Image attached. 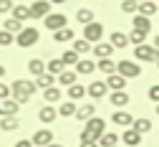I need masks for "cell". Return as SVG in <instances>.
I'll use <instances>...</instances> for the list:
<instances>
[{
    "instance_id": "6da1fadb",
    "label": "cell",
    "mask_w": 159,
    "mask_h": 147,
    "mask_svg": "<svg viewBox=\"0 0 159 147\" xmlns=\"http://www.w3.org/2000/svg\"><path fill=\"white\" fill-rule=\"evenodd\" d=\"M35 81H30V79H15L13 81V86H10V99H15L18 104H25L33 94H35Z\"/></svg>"
},
{
    "instance_id": "7a4b0ae2",
    "label": "cell",
    "mask_w": 159,
    "mask_h": 147,
    "mask_svg": "<svg viewBox=\"0 0 159 147\" xmlns=\"http://www.w3.org/2000/svg\"><path fill=\"white\" fill-rule=\"evenodd\" d=\"M104 132H106V122L98 119V117H91V119L86 122L84 132H81V142H96Z\"/></svg>"
},
{
    "instance_id": "3957f363",
    "label": "cell",
    "mask_w": 159,
    "mask_h": 147,
    "mask_svg": "<svg viewBox=\"0 0 159 147\" xmlns=\"http://www.w3.org/2000/svg\"><path fill=\"white\" fill-rule=\"evenodd\" d=\"M38 38H41V31H38V28H23L20 33L15 36V43L20 48H30V46L38 43Z\"/></svg>"
},
{
    "instance_id": "277c9868",
    "label": "cell",
    "mask_w": 159,
    "mask_h": 147,
    "mask_svg": "<svg viewBox=\"0 0 159 147\" xmlns=\"http://www.w3.org/2000/svg\"><path fill=\"white\" fill-rule=\"evenodd\" d=\"M116 74H121L124 79H136L142 74V66H139L136 61H131V58H121L116 64Z\"/></svg>"
},
{
    "instance_id": "5b68a950",
    "label": "cell",
    "mask_w": 159,
    "mask_h": 147,
    "mask_svg": "<svg viewBox=\"0 0 159 147\" xmlns=\"http://www.w3.org/2000/svg\"><path fill=\"white\" fill-rule=\"evenodd\" d=\"M43 23H46L48 31L56 33V31H61V28H68V26H66V23H68V18H66L63 13H51V15L43 18Z\"/></svg>"
},
{
    "instance_id": "8992f818",
    "label": "cell",
    "mask_w": 159,
    "mask_h": 147,
    "mask_svg": "<svg viewBox=\"0 0 159 147\" xmlns=\"http://www.w3.org/2000/svg\"><path fill=\"white\" fill-rule=\"evenodd\" d=\"M134 58H139V61H159V51H157L154 46L142 43V46L134 48Z\"/></svg>"
},
{
    "instance_id": "52a82bcc",
    "label": "cell",
    "mask_w": 159,
    "mask_h": 147,
    "mask_svg": "<svg viewBox=\"0 0 159 147\" xmlns=\"http://www.w3.org/2000/svg\"><path fill=\"white\" fill-rule=\"evenodd\" d=\"M101 36H104V26L101 23H89V26H84V38L89 41V43H98L101 41Z\"/></svg>"
},
{
    "instance_id": "ba28073f",
    "label": "cell",
    "mask_w": 159,
    "mask_h": 147,
    "mask_svg": "<svg viewBox=\"0 0 159 147\" xmlns=\"http://www.w3.org/2000/svg\"><path fill=\"white\" fill-rule=\"evenodd\" d=\"M106 91H109V86H106V81H91L89 86H86V94L91 96V99H104L106 96Z\"/></svg>"
},
{
    "instance_id": "9c48e42d",
    "label": "cell",
    "mask_w": 159,
    "mask_h": 147,
    "mask_svg": "<svg viewBox=\"0 0 159 147\" xmlns=\"http://www.w3.org/2000/svg\"><path fill=\"white\" fill-rule=\"evenodd\" d=\"M51 15V0H35L30 5V18H46Z\"/></svg>"
},
{
    "instance_id": "30bf717a",
    "label": "cell",
    "mask_w": 159,
    "mask_h": 147,
    "mask_svg": "<svg viewBox=\"0 0 159 147\" xmlns=\"http://www.w3.org/2000/svg\"><path fill=\"white\" fill-rule=\"evenodd\" d=\"M111 122L114 124H119V127H131V124H134V117L129 114V112H124V109H116L114 114H111Z\"/></svg>"
},
{
    "instance_id": "8fae6325",
    "label": "cell",
    "mask_w": 159,
    "mask_h": 147,
    "mask_svg": "<svg viewBox=\"0 0 159 147\" xmlns=\"http://www.w3.org/2000/svg\"><path fill=\"white\" fill-rule=\"evenodd\" d=\"M30 142L38 145V147H46V145L53 142V132H51V130H38V132L30 137Z\"/></svg>"
},
{
    "instance_id": "7c38bea8",
    "label": "cell",
    "mask_w": 159,
    "mask_h": 147,
    "mask_svg": "<svg viewBox=\"0 0 159 147\" xmlns=\"http://www.w3.org/2000/svg\"><path fill=\"white\" fill-rule=\"evenodd\" d=\"M106 86H109L111 91H124L126 79H124L121 74H111V76H106Z\"/></svg>"
},
{
    "instance_id": "4fadbf2b",
    "label": "cell",
    "mask_w": 159,
    "mask_h": 147,
    "mask_svg": "<svg viewBox=\"0 0 159 147\" xmlns=\"http://www.w3.org/2000/svg\"><path fill=\"white\" fill-rule=\"evenodd\" d=\"M131 26H134V31H142V33H149V31H152V20H149L147 15H139V13H136V15L131 18Z\"/></svg>"
},
{
    "instance_id": "5bb4252c",
    "label": "cell",
    "mask_w": 159,
    "mask_h": 147,
    "mask_svg": "<svg viewBox=\"0 0 159 147\" xmlns=\"http://www.w3.org/2000/svg\"><path fill=\"white\" fill-rule=\"evenodd\" d=\"M56 117H58V109L53 107V104H46V107H41V112H38V119H41L43 124H51Z\"/></svg>"
},
{
    "instance_id": "9a60e30c",
    "label": "cell",
    "mask_w": 159,
    "mask_h": 147,
    "mask_svg": "<svg viewBox=\"0 0 159 147\" xmlns=\"http://www.w3.org/2000/svg\"><path fill=\"white\" fill-rule=\"evenodd\" d=\"M121 142L126 145V147H139L142 145V135H139L134 127H129L126 132H124V137H121Z\"/></svg>"
},
{
    "instance_id": "2e32d148",
    "label": "cell",
    "mask_w": 159,
    "mask_h": 147,
    "mask_svg": "<svg viewBox=\"0 0 159 147\" xmlns=\"http://www.w3.org/2000/svg\"><path fill=\"white\" fill-rule=\"evenodd\" d=\"M111 53H114V46L109 43V41H106V43H104V41H98V43L93 46V56L96 58H111Z\"/></svg>"
},
{
    "instance_id": "e0dca14e",
    "label": "cell",
    "mask_w": 159,
    "mask_h": 147,
    "mask_svg": "<svg viewBox=\"0 0 159 147\" xmlns=\"http://www.w3.org/2000/svg\"><path fill=\"white\" fill-rule=\"evenodd\" d=\"M109 43H111L114 48H126V46H129V36L121 33V31H114V33L109 36Z\"/></svg>"
},
{
    "instance_id": "ac0fdd59",
    "label": "cell",
    "mask_w": 159,
    "mask_h": 147,
    "mask_svg": "<svg viewBox=\"0 0 159 147\" xmlns=\"http://www.w3.org/2000/svg\"><path fill=\"white\" fill-rule=\"evenodd\" d=\"M91 117H96V107H93V104H84V107L76 109V119L78 122H89Z\"/></svg>"
},
{
    "instance_id": "d6986e66",
    "label": "cell",
    "mask_w": 159,
    "mask_h": 147,
    "mask_svg": "<svg viewBox=\"0 0 159 147\" xmlns=\"http://www.w3.org/2000/svg\"><path fill=\"white\" fill-rule=\"evenodd\" d=\"M109 101L114 104L116 109H124L126 104H129V94H126V91H111V96H109Z\"/></svg>"
},
{
    "instance_id": "ffe728a7",
    "label": "cell",
    "mask_w": 159,
    "mask_h": 147,
    "mask_svg": "<svg viewBox=\"0 0 159 147\" xmlns=\"http://www.w3.org/2000/svg\"><path fill=\"white\" fill-rule=\"evenodd\" d=\"M93 71H96V64H93L91 58H81V61L76 64V74H81V76H89V74H93Z\"/></svg>"
},
{
    "instance_id": "44dd1931",
    "label": "cell",
    "mask_w": 159,
    "mask_h": 147,
    "mask_svg": "<svg viewBox=\"0 0 159 147\" xmlns=\"http://www.w3.org/2000/svg\"><path fill=\"white\" fill-rule=\"evenodd\" d=\"M15 20H20V23H25V20L30 18V5H13V15Z\"/></svg>"
},
{
    "instance_id": "7402d4cb",
    "label": "cell",
    "mask_w": 159,
    "mask_h": 147,
    "mask_svg": "<svg viewBox=\"0 0 159 147\" xmlns=\"http://www.w3.org/2000/svg\"><path fill=\"white\" fill-rule=\"evenodd\" d=\"M18 127H20V119L18 117H3L0 119V130L3 132H15Z\"/></svg>"
},
{
    "instance_id": "603a6c76",
    "label": "cell",
    "mask_w": 159,
    "mask_h": 147,
    "mask_svg": "<svg viewBox=\"0 0 159 147\" xmlns=\"http://www.w3.org/2000/svg\"><path fill=\"white\" fill-rule=\"evenodd\" d=\"M46 71L53 74V76H61V74L66 71V66H63V61H61V58H51L48 64H46Z\"/></svg>"
},
{
    "instance_id": "cb8c5ba5",
    "label": "cell",
    "mask_w": 159,
    "mask_h": 147,
    "mask_svg": "<svg viewBox=\"0 0 159 147\" xmlns=\"http://www.w3.org/2000/svg\"><path fill=\"white\" fill-rule=\"evenodd\" d=\"M96 69L101 71V74H106V76L116 74V64H114L111 58H98V64H96Z\"/></svg>"
},
{
    "instance_id": "d4e9b609",
    "label": "cell",
    "mask_w": 159,
    "mask_h": 147,
    "mask_svg": "<svg viewBox=\"0 0 159 147\" xmlns=\"http://www.w3.org/2000/svg\"><path fill=\"white\" fill-rule=\"evenodd\" d=\"M0 109H3V117H15V114H18V109H20V104H18L15 99H5Z\"/></svg>"
},
{
    "instance_id": "484cf974",
    "label": "cell",
    "mask_w": 159,
    "mask_h": 147,
    "mask_svg": "<svg viewBox=\"0 0 159 147\" xmlns=\"http://www.w3.org/2000/svg\"><path fill=\"white\" fill-rule=\"evenodd\" d=\"M159 8H157V3H154V0H144V3H139V15H147V18H152L154 13H157Z\"/></svg>"
},
{
    "instance_id": "4316f807",
    "label": "cell",
    "mask_w": 159,
    "mask_h": 147,
    "mask_svg": "<svg viewBox=\"0 0 159 147\" xmlns=\"http://www.w3.org/2000/svg\"><path fill=\"white\" fill-rule=\"evenodd\" d=\"M28 71H30V74L38 79L41 74H46V64H43L41 58H30V61H28Z\"/></svg>"
},
{
    "instance_id": "83f0119b",
    "label": "cell",
    "mask_w": 159,
    "mask_h": 147,
    "mask_svg": "<svg viewBox=\"0 0 159 147\" xmlns=\"http://www.w3.org/2000/svg\"><path fill=\"white\" fill-rule=\"evenodd\" d=\"M3 31H8V33H13V36H18V33L23 31V23H20V20H15V18H5Z\"/></svg>"
},
{
    "instance_id": "f1b7e54d",
    "label": "cell",
    "mask_w": 159,
    "mask_h": 147,
    "mask_svg": "<svg viewBox=\"0 0 159 147\" xmlns=\"http://www.w3.org/2000/svg\"><path fill=\"white\" fill-rule=\"evenodd\" d=\"M53 81H56V76L46 71V74H41V76H38V79H35V86H38V89H43V91H46L48 86H53Z\"/></svg>"
},
{
    "instance_id": "f546056e",
    "label": "cell",
    "mask_w": 159,
    "mask_h": 147,
    "mask_svg": "<svg viewBox=\"0 0 159 147\" xmlns=\"http://www.w3.org/2000/svg\"><path fill=\"white\" fill-rule=\"evenodd\" d=\"M119 142V135L116 132H104L101 137H98V147H114Z\"/></svg>"
},
{
    "instance_id": "4dcf8cb0",
    "label": "cell",
    "mask_w": 159,
    "mask_h": 147,
    "mask_svg": "<svg viewBox=\"0 0 159 147\" xmlns=\"http://www.w3.org/2000/svg\"><path fill=\"white\" fill-rule=\"evenodd\" d=\"M53 38L58 41V43H66V41H73L76 38V33H73V28H61V31L53 33Z\"/></svg>"
},
{
    "instance_id": "1f68e13d",
    "label": "cell",
    "mask_w": 159,
    "mask_h": 147,
    "mask_svg": "<svg viewBox=\"0 0 159 147\" xmlns=\"http://www.w3.org/2000/svg\"><path fill=\"white\" fill-rule=\"evenodd\" d=\"M76 79H78V74L76 71H63L61 76H58V84H61V86H73V84H76Z\"/></svg>"
},
{
    "instance_id": "d6a6232c",
    "label": "cell",
    "mask_w": 159,
    "mask_h": 147,
    "mask_svg": "<svg viewBox=\"0 0 159 147\" xmlns=\"http://www.w3.org/2000/svg\"><path fill=\"white\" fill-rule=\"evenodd\" d=\"M76 104L73 101H63L61 107H58V117H76Z\"/></svg>"
},
{
    "instance_id": "836d02e7",
    "label": "cell",
    "mask_w": 159,
    "mask_h": 147,
    "mask_svg": "<svg viewBox=\"0 0 159 147\" xmlns=\"http://www.w3.org/2000/svg\"><path fill=\"white\" fill-rule=\"evenodd\" d=\"M61 61H63V66H76L78 61H81V56H78L73 48L71 51H63V56H61Z\"/></svg>"
},
{
    "instance_id": "e575fe53",
    "label": "cell",
    "mask_w": 159,
    "mask_h": 147,
    "mask_svg": "<svg viewBox=\"0 0 159 147\" xmlns=\"http://www.w3.org/2000/svg\"><path fill=\"white\" fill-rule=\"evenodd\" d=\"M73 51H76L78 56H84V53L91 51V43H89L86 38H76V41H73Z\"/></svg>"
},
{
    "instance_id": "d590c367",
    "label": "cell",
    "mask_w": 159,
    "mask_h": 147,
    "mask_svg": "<svg viewBox=\"0 0 159 147\" xmlns=\"http://www.w3.org/2000/svg\"><path fill=\"white\" fill-rule=\"evenodd\" d=\"M43 99H46L48 104H56L58 99H61V89H58V86H48V89L43 91Z\"/></svg>"
},
{
    "instance_id": "8d00e7d4",
    "label": "cell",
    "mask_w": 159,
    "mask_h": 147,
    "mask_svg": "<svg viewBox=\"0 0 159 147\" xmlns=\"http://www.w3.org/2000/svg\"><path fill=\"white\" fill-rule=\"evenodd\" d=\"M76 20H78V23H84V26L93 23V10H89V8H81V10L76 13Z\"/></svg>"
},
{
    "instance_id": "74e56055",
    "label": "cell",
    "mask_w": 159,
    "mask_h": 147,
    "mask_svg": "<svg viewBox=\"0 0 159 147\" xmlns=\"http://www.w3.org/2000/svg\"><path fill=\"white\" fill-rule=\"evenodd\" d=\"M86 96V86H81V84H73V86H68V99H84Z\"/></svg>"
},
{
    "instance_id": "f35d334b",
    "label": "cell",
    "mask_w": 159,
    "mask_h": 147,
    "mask_svg": "<svg viewBox=\"0 0 159 147\" xmlns=\"http://www.w3.org/2000/svg\"><path fill=\"white\" fill-rule=\"evenodd\" d=\"M131 127H134V130H136V132H139V135H147V132H149V130H152V122H149V119H144V117H142V119H134V124H131Z\"/></svg>"
},
{
    "instance_id": "ab89813d",
    "label": "cell",
    "mask_w": 159,
    "mask_h": 147,
    "mask_svg": "<svg viewBox=\"0 0 159 147\" xmlns=\"http://www.w3.org/2000/svg\"><path fill=\"white\" fill-rule=\"evenodd\" d=\"M144 41H147V33H142V31H131V33H129V43H134V48L142 46Z\"/></svg>"
},
{
    "instance_id": "60d3db41",
    "label": "cell",
    "mask_w": 159,
    "mask_h": 147,
    "mask_svg": "<svg viewBox=\"0 0 159 147\" xmlns=\"http://www.w3.org/2000/svg\"><path fill=\"white\" fill-rule=\"evenodd\" d=\"M121 10H124V13H134V15H136L139 3H136V0H121Z\"/></svg>"
},
{
    "instance_id": "b9f144b4",
    "label": "cell",
    "mask_w": 159,
    "mask_h": 147,
    "mask_svg": "<svg viewBox=\"0 0 159 147\" xmlns=\"http://www.w3.org/2000/svg\"><path fill=\"white\" fill-rule=\"evenodd\" d=\"M13 33H8V31H0V46H10L13 43Z\"/></svg>"
},
{
    "instance_id": "7bdbcfd3",
    "label": "cell",
    "mask_w": 159,
    "mask_h": 147,
    "mask_svg": "<svg viewBox=\"0 0 159 147\" xmlns=\"http://www.w3.org/2000/svg\"><path fill=\"white\" fill-rule=\"evenodd\" d=\"M13 13V0H0V15Z\"/></svg>"
},
{
    "instance_id": "ee69618b",
    "label": "cell",
    "mask_w": 159,
    "mask_h": 147,
    "mask_svg": "<svg viewBox=\"0 0 159 147\" xmlns=\"http://www.w3.org/2000/svg\"><path fill=\"white\" fill-rule=\"evenodd\" d=\"M0 99H3V101L10 99V86H8L5 81H0Z\"/></svg>"
},
{
    "instance_id": "f6af8a7d",
    "label": "cell",
    "mask_w": 159,
    "mask_h": 147,
    "mask_svg": "<svg viewBox=\"0 0 159 147\" xmlns=\"http://www.w3.org/2000/svg\"><path fill=\"white\" fill-rule=\"evenodd\" d=\"M149 99H152V101H157V104H159V84H154V86H152V89H149Z\"/></svg>"
},
{
    "instance_id": "bcb514c9",
    "label": "cell",
    "mask_w": 159,
    "mask_h": 147,
    "mask_svg": "<svg viewBox=\"0 0 159 147\" xmlns=\"http://www.w3.org/2000/svg\"><path fill=\"white\" fill-rule=\"evenodd\" d=\"M15 147H33V142H30V140H18Z\"/></svg>"
},
{
    "instance_id": "7dc6e473",
    "label": "cell",
    "mask_w": 159,
    "mask_h": 147,
    "mask_svg": "<svg viewBox=\"0 0 159 147\" xmlns=\"http://www.w3.org/2000/svg\"><path fill=\"white\" fill-rule=\"evenodd\" d=\"M81 147H96V142H81Z\"/></svg>"
},
{
    "instance_id": "c3c4849f",
    "label": "cell",
    "mask_w": 159,
    "mask_h": 147,
    "mask_svg": "<svg viewBox=\"0 0 159 147\" xmlns=\"http://www.w3.org/2000/svg\"><path fill=\"white\" fill-rule=\"evenodd\" d=\"M152 46H154V48H157V51H159V36H157V38H154V43H152Z\"/></svg>"
},
{
    "instance_id": "681fc988",
    "label": "cell",
    "mask_w": 159,
    "mask_h": 147,
    "mask_svg": "<svg viewBox=\"0 0 159 147\" xmlns=\"http://www.w3.org/2000/svg\"><path fill=\"white\" fill-rule=\"evenodd\" d=\"M3 76H5V66H3V64H0V79H3Z\"/></svg>"
},
{
    "instance_id": "f907efd6",
    "label": "cell",
    "mask_w": 159,
    "mask_h": 147,
    "mask_svg": "<svg viewBox=\"0 0 159 147\" xmlns=\"http://www.w3.org/2000/svg\"><path fill=\"white\" fill-rule=\"evenodd\" d=\"M46 147H63V145H58V142H51V145H46Z\"/></svg>"
},
{
    "instance_id": "816d5d0a",
    "label": "cell",
    "mask_w": 159,
    "mask_h": 147,
    "mask_svg": "<svg viewBox=\"0 0 159 147\" xmlns=\"http://www.w3.org/2000/svg\"><path fill=\"white\" fill-rule=\"evenodd\" d=\"M51 3H58V5H61V3H66V0H51Z\"/></svg>"
},
{
    "instance_id": "f5cc1de1",
    "label": "cell",
    "mask_w": 159,
    "mask_h": 147,
    "mask_svg": "<svg viewBox=\"0 0 159 147\" xmlns=\"http://www.w3.org/2000/svg\"><path fill=\"white\" fill-rule=\"evenodd\" d=\"M157 114H159V104H157Z\"/></svg>"
},
{
    "instance_id": "db71d44e",
    "label": "cell",
    "mask_w": 159,
    "mask_h": 147,
    "mask_svg": "<svg viewBox=\"0 0 159 147\" xmlns=\"http://www.w3.org/2000/svg\"><path fill=\"white\" fill-rule=\"evenodd\" d=\"M136 3H144V0H136Z\"/></svg>"
},
{
    "instance_id": "11a10c76",
    "label": "cell",
    "mask_w": 159,
    "mask_h": 147,
    "mask_svg": "<svg viewBox=\"0 0 159 147\" xmlns=\"http://www.w3.org/2000/svg\"><path fill=\"white\" fill-rule=\"evenodd\" d=\"M0 117H3V109H0Z\"/></svg>"
},
{
    "instance_id": "9f6ffc18",
    "label": "cell",
    "mask_w": 159,
    "mask_h": 147,
    "mask_svg": "<svg viewBox=\"0 0 159 147\" xmlns=\"http://www.w3.org/2000/svg\"><path fill=\"white\" fill-rule=\"evenodd\" d=\"M157 66H159V61H157Z\"/></svg>"
},
{
    "instance_id": "6f0895ef",
    "label": "cell",
    "mask_w": 159,
    "mask_h": 147,
    "mask_svg": "<svg viewBox=\"0 0 159 147\" xmlns=\"http://www.w3.org/2000/svg\"><path fill=\"white\" fill-rule=\"evenodd\" d=\"M114 147H119V145H114Z\"/></svg>"
},
{
    "instance_id": "680465c9",
    "label": "cell",
    "mask_w": 159,
    "mask_h": 147,
    "mask_svg": "<svg viewBox=\"0 0 159 147\" xmlns=\"http://www.w3.org/2000/svg\"><path fill=\"white\" fill-rule=\"evenodd\" d=\"M139 147H142V145H139Z\"/></svg>"
},
{
    "instance_id": "91938a15",
    "label": "cell",
    "mask_w": 159,
    "mask_h": 147,
    "mask_svg": "<svg viewBox=\"0 0 159 147\" xmlns=\"http://www.w3.org/2000/svg\"><path fill=\"white\" fill-rule=\"evenodd\" d=\"M157 8H159V5H157Z\"/></svg>"
}]
</instances>
